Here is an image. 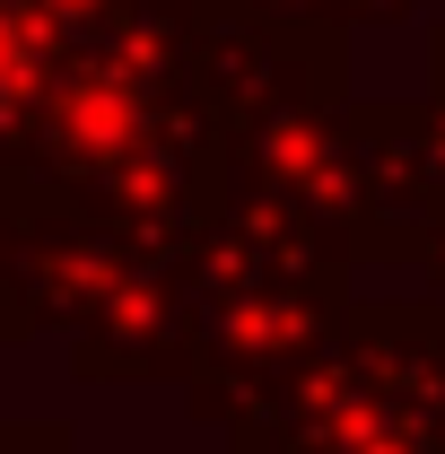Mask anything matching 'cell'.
<instances>
[{
    "label": "cell",
    "instance_id": "obj_1",
    "mask_svg": "<svg viewBox=\"0 0 445 454\" xmlns=\"http://www.w3.org/2000/svg\"><path fill=\"white\" fill-rule=\"evenodd\" d=\"M140 122H149L140 79L113 70V61H88V70H70L53 88V131H61V149H79V158H122L140 140Z\"/></svg>",
    "mask_w": 445,
    "mask_h": 454
},
{
    "label": "cell",
    "instance_id": "obj_2",
    "mask_svg": "<svg viewBox=\"0 0 445 454\" xmlns=\"http://www.w3.org/2000/svg\"><path fill=\"white\" fill-rule=\"evenodd\" d=\"M35 79H44V27H35V9H0V114L27 106Z\"/></svg>",
    "mask_w": 445,
    "mask_h": 454
},
{
    "label": "cell",
    "instance_id": "obj_3",
    "mask_svg": "<svg viewBox=\"0 0 445 454\" xmlns=\"http://www.w3.org/2000/svg\"><path fill=\"white\" fill-rule=\"evenodd\" d=\"M35 9H44V18H88L97 0H35Z\"/></svg>",
    "mask_w": 445,
    "mask_h": 454
}]
</instances>
